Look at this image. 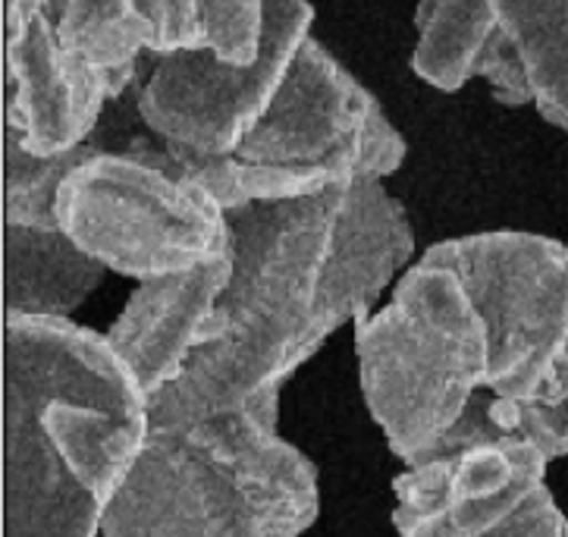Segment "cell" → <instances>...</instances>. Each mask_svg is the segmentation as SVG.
<instances>
[{
    "label": "cell",
    "instance_id": "6da1fadb",
    "mask_svg": "<svg viewBox=\"0 0 568 537\" xmlns=\"http://www.w3.org/2000/svg\"><path fill=\"white\" fill-rule=\"evenodd\" d=\"M226 331L151 396V434H180L283 387L343 324L371 315L415 255L412 223L384 180L245 204L226 211Z\"/></svg>",
    "mask_w": 568,
    "mask_h": 537
},
{
    "label": "cell",
    "instance_id": "7a4b0ae2",
    "mask_svg": "<svg viewBox=\"0 0 568 537\" xmlns=\"http://www.w3.org/2000/svg\"><path fill=\"white\" fill-rule=\"evenodd\" d=\"M151 440V399L108 334L3 321V537H101Z\"/></svg>",
    "mask_w": 568,
    "mask_h": 537
},
{
    "label": "cell",
    "instance_id": "3957f363",
    "mask_svg": "<svg viewBox=\"0 0 568 537\" xmlns=\"http://www.w3.org/2000/svg\"><path fill=\"white\" fill-rule=\"evenodd\" d=\"M358 384L386 446L415 463L487 389V334L449 267L415 261L381 312L355 321Z\"/></svg>",
    "mask_w": 568,
    "mask_h": 537
},
{
    "label": "cell",
    "instance_id": "277c9868",
    "mask_svg": "<svg viewBox=\"0 0 568 537\" xmlns=\"http://www.w3.org/2000/svg\"><path fill=\"white\" fill-rule=\"evenodd\" d=\"M57 221L85 255L139 283L230 249L226 211L202 185L120 154H92L73 168L57 195Z\"/></svg>",
    "mask_w": 568,
    "mask_h": 537
},
{
    "label": "cell",
    "instance_id": "5b68a950",
    "mask_svg": "<svg viewBox=\"0 0 568 537\" xmlns=\"http://www.w3.org/2000/svg\"><path fill=\"white\" fill-rule=\"evenodd\" d=\"M422 261L449 267L487 334V389L528 399L568 343V245L537 233H475L430 245Z\"/></svg>",
    "mask_w": 568,
    "mask_h": 537
},
{
    "label": "cell",
    "instance_id": "8992f818",
    "mask_svg": "<svg viewBox=\"0 0 568 537\" xmlns=\"http://www.w3.org/2000/svg\"><path fill=\"white\" fill-rule=\"evenodd\" d=\"M233 154L261 168L355 183L384 180L403 168L405 139L386 120L377 98L308 36L271 108Z\"/></svg>",
    "mask_w": 568,
    "mask_h": 537
},
{
    "label": "cell",
    "instance_id": "52a82bcc",
    "mask_svg": "<svg viewBox=\"0 0 568 537\" xmlns=\"http://www.w3.org/2000/svg\"><path fill=\"white\" fill-rule=\"evenodd\" d=\"M308 0H267L255 63H226L207 48L148 51L139 111L161 139L202 154H233L271 108L312 29Z\"/></svg>",
    "mask_w": 568,
    "mask_h": 537
},
{
    "label": "cell",
    "instance_id": "ba28073f",
    "mask_svg": "<svg viewBox=\"0 0 568 537\" xmlns=\"http://www.w3.org/2000/svg\"><path fill=\"white\" fill-rule=\"evenodd\" d=\"M550 459L496 425L490 389L403 475H396L393 525L399 537H477L513 516L544 487Z\"/></svg>",
    "mask_w": 568,
    "mask_h": 537
},
{
    "label": "cell",
    "instance_id": "9c48e42d",
    "mask_svg": "<svg viewBox=\"0 0 568 537\" xmlns=\"http://www.w3.org/2000/svg\"><path fill=\"white\" fill-rule=\"evenodd\" d=\"M101 537H267L236 484L183 434H151Z\"/></svg>",
    "mask_w": 568,
    "mask_h": 537
},
{
    "label": "cell",
    "instance_id": "30bf717a",
    "mask_svg": "<svg viewBox=\"0 0 568 537\" xmlns=\"http://www.w3.org/2000/svg\"><path fill=\"white\" fill-rule=\"evenodd\" d=\"M7 79L13 85L7 126L41 158L85 145L113 94L111 75L60 48L38 0L7 3Z\"/></svg>",
    "mask_w": 568,
    "mask_h": 537
},
{
    "label": "cell",
    "instance_id": "8fae6325",
    "mask_svg": "<svg viewBox=\"0 0 568 537\" xmlns=\"http://www.w3.org/2000/svg\"><path fill=\"white\" fill-rule=\"evenodd\" d=\"M280 393L264 389L180 434L236 484L267 537H302L321 516V484L312 459L276 430Z\"/></svg>",
    "mask_w": 568,
    "mask_h": 537
},
{
    "label": "cell",
    "instance_id": "7c38bea8",
    "mask_svg": "<svg viewBox=\"0 0 568 537\" xmlns=\"http://www.w3.org/2000/svg\"><path fill=\"white\" fill-rule=\"evenodd\" d=\"M233 274L230 249L180 274L142 280L108 331L116 355L126 362L148 399L170 387L189 358L221 340L226 317L221 298Z\"/></svg>",
    "mask_w": 568,
    "mask_h": 537
},
{
    "label": "cell",
    "instance_id": "4fadbf2b",
    "mask_svg": "<svg viewBox=\"0 0 568 537\" xmlns=\"http://www.w3.org/2000/svg\"><path fill=\"white\" fill-rule=\"evenodd\" d=\"M108 267L85 255L60 226L3 223L7 315L70 317L101 286Z\"/></svg>",
    "mask_w": 568,
    "mask_h": 537
},
{
    "label": "cell",
    "instance_id": "5bb4252c",
    "mask_svg": "<svg viewBox=\"0 0 568 537\" xmlns=\"http://www.w3.org/2000/svg\"><path fill=\"white\" fill-rule=\"evenodd\" d=\"M44 13L67 54L111 75V98L135 82L139 57L154 48V29L139 0H48Z\"/></svg>",
    "mask_w": 568,
    "mask_h": 537
},
{
    "label": "cell",
    "instance_id": "9a60e30c",
    "mask_svg": "<svg viewBox=\"0 0 568 537\" xmlns=\"http://www.w3.org/2000/svg\"><path fill=\"white\" fill-rule=\"evenodd\" d=\"M494 0H418L412 70L440 92H458L499 32Z\"/></svg>",
    "mask_w": 568,
    "mask_h": 537
},
{
    "label": "cell",
    "instance_id": "2e32d148",
    "mask_svg": "<svg viewBox=\"0 0 568 537\" xmlns=\"http://www.w3.org/2000/svg\"><path fill=\"white\" fill-rule=\"evenodd\" d=\"M534 85V108L568 132V0H494Z\"/></svg>",
    "mask_w": 568,
    "mask_h": 537
},
{
    "label": "cell",
    "instance_id": "e0dca14e",
    "mask_svg": "<svg viewBox=\"0 0 568 537\" xmlns=\"http://www.w3.org/2000/svg\"><path fill=\"white\" fill-rule=\"evenodd\" d=\"M98 151L85 142L54 158H41L22 145L17 130L3 135V223L17 226H60L57 195L63 180Z\"/></svg>",
    "mask_w": 568,
    "mask_h": 537
},
{
    "label": "cell",
    "instance_id": "ac0fdd59",
    "mask_svg": "<svg viewBox=\"0 0 568 537\" xmlns=\"http://www.w3.org/2000/svg\"><path fill=\"white\" fill-rule=\"evenodd\" d=\"M490 415L503 430L537 446L550 463L568 456V343L547 381L528 399H503L490 393Z\"/></svg>",
    "mask_w": 568,
    "mask_h": 537
},
{
    "label": "cell",
    "instance_id": "d6986e66",
    "mask_svg": "<svg viewBox=\"0 0 568 537\" xmlns=\"http://www.w3.org/2000/svg\"><path fill=\"white\" fill-rule=\"evenodd\" d=\"M204 48L226 63H255L264 41L267 0H199Z\"/></svg>",
    "mask_w": 568,
    "mask_h": 537
},
{
    "label": "cell",
    "instance_id": "ffe728a7",
    "mask_svg": "<svg viewBox=\"0 0 568 537\" xmlns=\"http://www.w3.org/2000/svg\"><path fill=\"white\" fill-rule=\"evenodd\" d=\"M477 75L490 82L494 98L506 108H521V104H534V85L525 57L518 51L513 36L499 26L494 41L487 44V51L477 63Z\"/></svg>",
    "mask_w": 568,
    "mask_h": 537
},
{
    "label": "cell",
    "instance_id": "44dd1931",
    "mask_svg": "<svg viewBox=\"0 0 568 537\" xmlns=\"http://www.w3.org/2000/svg\"><path fill=\"white\" fill-rule=\"evenodd\" d=\"M139 7L154 29V51L204 48L199 0H139Z\"/></svg>",
    "mask_w": 568,
    "mask_h": 537
},
{
    "label": "cell",
    "instance_id": "7402d4cb",
    "mask_svg": "<svg viewBox=\"0 0 568 537\" xmlns=\"http://www.w3.org/2000/svg\"><path fill=\"white\" fill-rule=\"evenodd\" d=\"M477 537H568V519L552 500L550 487L544 484L515 509L513 516H506L499 525L487 528Z\"/></svg>",
    "mask_w": 568,
    "mask_h": 537
},
{
    "label": "cell",
    "instance_id": "603a6c76",
    "mask_svg": "<svg viewBox=\"0 0 568 537\" xmlns=\"http://www.w3.org/2000/svg\"><path fill=\"white\" fill-rule=\"evenodd\" d=\"M7 3H17V0H7ZM38 3H44V7H48V0H38Z\"/></svg>",
    "mask_w": 568,
    "mask_h": 537
}]
</instances>
